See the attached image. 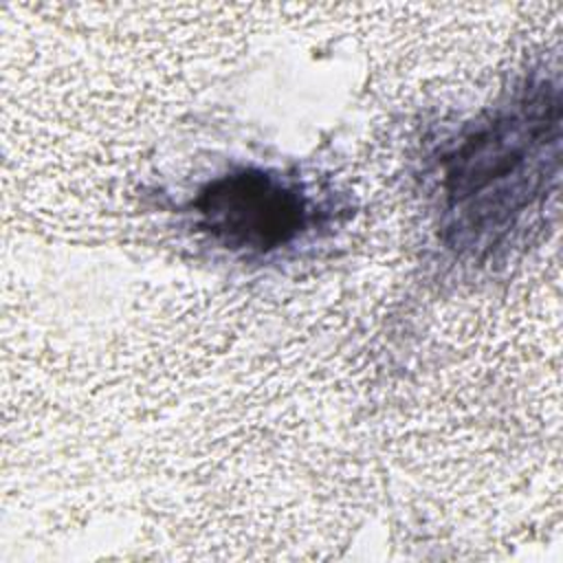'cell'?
<instances>
[{"mask_svg": "<svg viewBox=\"0 0 563 563\" xmlns=\"http://www.w3.org/2000/svg\"><path fill=\"white\" fill-rule=\"evenodd\" d=\"M561 125L559 75L534 68L440 139L427 174L444 249L488 264L526 238L559 187Z\"/></svg>", "mask_w": 563, "mask_h": 563, "instance_id": "obj_1", "label": "cell"}, {"mask_svg": "<svg viewBox=\"0 0 563 563\" xmlns=\"http://www.w3.org/2000/svg\"><path fill=\"white\" fill-rule=\"evenodd\" d=\"M343 211L334 191L268 165L216 174L185 202L198 235L246 262L273 260L332 233Z\"/></svg>", "mask_w": 563, "mask_h": 563, "instance_id": "obj_2", "label": "cell"}]
</instances>
